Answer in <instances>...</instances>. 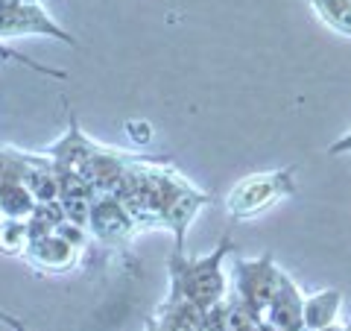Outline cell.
<instances>
[{
	"label": "cell",
	"mask_w": 351,
	"mask_h": 331,
	"mask_svg": "<svg viewBox=\"0 0 351 331\" xmlns=\"http://www.w3.org/2000/svg\"><path fill=\"white\" fill-rule=\"evenodd\" d=\"M234 252L232 235H223V240L199 258L188 255H170L167 270H170V293L167 302L176 305H191L196 311H211V308L223 305L228 296L226 284V258Z\"/></svg>",
	"instance_id": "6da1fadb"
},
{
	"label": "cell",
	"mask_w": 351,
	"mask_h": 331,
	"mask_svg": "<svg viewBox=\"0 0 351 331\" xmlns=\"http://www.w3.org/2000/svg\"><path fill=\"white\" fill-rule=\"evenodd\" d=\"M293 194H295V170L293 168L261 170V173H252L246 179L232 185V191L226 194V214L232 217L234 223L237 220H252Z\"/></svg>",
	"instance_id": "7a4b0ae2"
},
{
	"label": "cell",
	"mask_w": 351,
	"mask_h": 331,
	"mask_svg": "<svg viewBox=\"0 0 351 331\" xmlns=\"http://www.w3.org/2000/svg\"><path fill=\"white\" fill-rule=\"evenodd\" d=\"M281 267L272 252H263L261 258H237L232 264V293L243 302L252 314L263 319L267 308L281 284Z\"/></svg>",
	"instance_id": "3957f363"
},
{
	"label": "cell",
	"mask_w": 351,
	"mask_h": 331,
	"mask_svg": "<svg viewBox=\"0 0 351 331\" xmlns=\"http://www.w3.org/2000/svg\"><path fill=\"white\" fill-rule=\"evenodd\" d=\"M24 36H41V38H53V41L71 44V47H80V38L64 30L59 21H53L47 9L41 6V0H27V3L0 9V41L24 38Z\"/></svg>",
	"instance_id": "277c9868"
},
{
	"label": "cell",
	"mask_w": 351,
	"mask_h": 331,
	"mask_svg": "<svg viewBox=\"0 0 351 331\" xmlns=\"http://www.w3.org/2000/svg\"><path fill=\"white\" fill-rule=\"evenodd\" d=\"M85 229L97 244H103L106 249H114V252H126L132 247V238L141 231L135 217L129 214V208L120 203L114 194L97 196L94 205H91V214H88Z\"/></svg>",
	"instance_id": "5b68a950"
},
{
	"label": "cell",
	"mask_w": 351,
	"mask_h": 331,
	"mask_svg": "<svg viewBox=\"0 0 351 331\" xmlns=\"http://www.w3.org/2000/svg\"><path fill=\"white\" fill-rule=\"evenodd\" d=\"M263 323L276 326L278 331H307L304 328V296L287 273H281V284L263 314Z\"/></svg>",
	"instance_id": "8992f818"
},
{
	"label": "cell",
	"mask_w": 351,
	"mask_h": 331,
	"mask_svg": "<svg viewBox=\"0 0 351 331\" xmlns=\"http://www.w3.org/2000/svg\"><path fill=\"white\" fill-rule=\"evenodd\" d=\"M339 308H343V293L337 288H325V290L304 296V328L322 331V328L337 326Z\"/></svg>",
	"instance_id": "52a82bcc"
},
{
	"label": "cell",
	"mask_w": 351,
	"mask_h": 331,
	"mask_svg": "<svg viewBox=\"0 0 351 331\" xmlns=\"http://www.w3.org/2000/svg\"><path fill=\"white\" fill-rule=\"evenodd\" d=\"M47 159L44 152H27V150H18L12 144H3L0 141V185L6 182H27V176L32 168Z\"/></svg>",
	"instance_id": "ba28073f"
},
{
	"label": "cell",
	"mask_w": 351,
	"mask_h": 331,
	"mask_svg": "<svg viewBox=\"0 0 351 331\" xmlns=\"http://www.w3.org/2000/svg\"><path fill=\"white\" fill-rule=\"evenodd\" d=\"M328 30L351 38V0H307Z\"/></svg>",
	"instance_id": "9c48e42d"
},
{
	"label": "cell",
	"mask_w": 351,
	"mask_h": 331,
	"mask_svg": "<svg viewBox=\"0 0 351 331\" xmlns=\"http://www.w3.org/2000/svg\"><path fill=\"white\" fill-rule=\"evenodd\" d=\"M29 249V223L27 220L3 217L0 220V255L24 258Z\"/></svg>",
	"instance_id": "30bf717a"
},
{
	"label": "cell",
	"mask_w": 351,
	"mask_h": 331,
	"mask_svg": "<svg viewBox=\"0 0 351 331\" xmlns=\"http://www.w3.org/2000/svg\"><path fill=\"white\" fill-rule=\"evenodd\" d=\"M223 305H226V328L228 331H261L263 319L258 314H252L234 293H228Z\"/></svg>",
	"instance_id": "8fae6325"
},
{
	"label": "cell",
	"mask_w": 351,
	"mask_h": 331,
	"mask_svg": "<svg viewBox=\"0 0 351 331\" xmlns=\"http://www.w3.org/2000/svg\"><path fill=\"white\" fill-rule=\"evenodd\" d=\"M0 62H15V65H24V68L29 71H36L41 76H47V80H68V71H62V68H53V65H44L38 59H29L24 56L21 50H12L6 41H0Z\"/></svg>",
	"instance_id": "7c38bea8"
},
{
	"label": "cell",
	"mask_w": 351,
	"mask_h": 331,
	"mask_svg": "<svg viewBox=\"0 0 351 331\" xmlns=\"http://www.w3.org/2000/svg\"><path fill=\"white\" fill-rule=\"evenodd\" d=\"M126 135L135 141V144H147V141L152 138V129L144 124V120H129V124H126Z\"/></svg>",
	"instance_id": "4fadbf2b"
},
{
	"label": "cell",
	"mask_w": 351,
	"mask_h": 331,
	"mask_svg": "<svg viewBox=\"0 0 351 331\" xmlns=\"http://www.w3.org/2000/svg\"><path fill=\"white\" fill-rule=\"evenodd\" d=\"M328 152H331V156H343V152H351V129L346 132L343 138H337L331 147H328Z\"/></svg>",
	"instance_id": "5bb4252c"
},
{
	"label": "cell",
	"mask_w": 351,
	"mask_h": 331,
	"mask_svg": "<svg viewBox=\"0 0 351 331\" xmlns=\"http://www.w3.org/2000/svg\"><path fill=\"white\" fill-rule=\"evenodd\" d=\"M144 331H161L158 328V323H156V319H152V317H147V328Z\"/></svg>",
	"instance_id": "9a60e30c"
},
{
	"label": "cell",
	"mask_w": 351,
	"mask_h": 331,
	"mask_svg": "<svg viewBox=\"0 0 351 331\" xmlns=\"http://www.w3.org/2000/svg\"><path fill=\"white\" fill-rule=\"evenodd\" d=\"M261 331H278L276 326H269V323H261Z\"/></svg>",
	"instance_id": "2e32d148"
},
{
	"label": "cell",
	"mask_w": 351,
	"mask_h": 331,
	"mask_svg": "<svg viewBox=\"0 0 351 331\" xmlns=\"http://www.w3.org/2000/svg\"><path fill=\"white\" fill-rule=\"evenodd\" d=\"M322 331H346L343 326H331V328H322Z\"/></svg>",
	"instance_id": "e0dca14e"
},
{
	"label": "cell",
	"mask_w": 351,
	"mask_h": 331,
	"mask_svg": "<svg viewBox=\"0 0 351 331\" xmlns=\"http://www.w3.org/2000/svg\"><path fill=\"white\" fill-rule=\"evenodd\" d=\"M0 220H3V212H0Z\"/></svg>",
	"instance_id": "ac0fdd59"
}]
</instances>
